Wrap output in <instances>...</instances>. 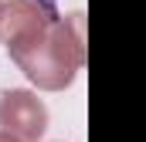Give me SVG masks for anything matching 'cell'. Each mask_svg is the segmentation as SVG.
<instances>
[{"label":"cell","mask_w":146,"mask_h":142,"mask_svg":"<svg viewBox=\"0 0 146 142\" xmlns=\"http://www.w3.org/2000/svg\"><path fill=\"white\" fill-rule=\"evenodd\" d=\"M10 61L24 71V78L34 88H41V91H65L78 78L82 64H85L82 14H68V17L58 14L54 24L48 27V34L34 47H27L24 54H17Z\"/></svg>","instance_id":"obj_1"},{"label":"cell","mask_w":146,"mask_h":142,"mask_svg":"<svg viewBox=\"0 0 146 142\" xmlns=\"http://www.w3.org/2000/svg\"><path fill=\"white\" fill-rule=\"evenodd\" d=\"M58 10L37 0H7L0 10V41L7 47L10 58L24 54L27 47H34L41 37L48 34V27L54 24Z\"/></svg>","instance_id":"obj_2"},{"label":"cell","mask_w":146,"mask_h":142,"mask_svg":"<svg viewBox=\"0 0 146 142\" xmlns=\"http://www.w3.org/2000/svg\"><path fill=\"white\" fill-rule=\"evenodd\" d=\"M0 132L17 142H41L48 132V105L27 88H7L0 95Z\"/></svg>","instance_id":"obj_3"},{"label":"cell","mask_w":146,"mask_h":142,"mask_svg":"<svg viewBox=\"0 0 146 142\" xmlns=\"http://www.w3.org/2000/svg\"><path fill=\"white\" fill-rule=\"evenodd\" d=\"M0 142H17L14 135H7V132H0Z\"/></svg>","instance_id":"obj_4"},{"label":"cell","mask_w":146,"mask_h":142,"mask_svg":"<svg viewBox=\"0 0 146 142\" xmlns=\"http://www.w3.org/2000/svg\"><path fill=\"white\" fill-rule=\"evenodd\" d=\"M37 3H48V7H54V0H37Z\"/></svg>","instance_id":"obj_5"},{"label":"cell","mask_w":146,"mask_h":142,"mask_svg":"<svg viewBox=\"0 0 146 142\" xmlns=\"http://www.w3.org/2000/svg\"><path fill=\"white\" fill-rule=\"evenodd\" d=\"M0 10H3V0H0Z\"/></svg>","instance_id":"obj_6"}]
</instances>
